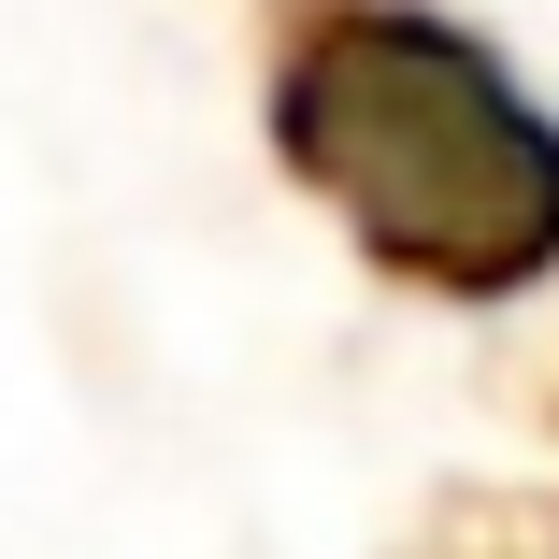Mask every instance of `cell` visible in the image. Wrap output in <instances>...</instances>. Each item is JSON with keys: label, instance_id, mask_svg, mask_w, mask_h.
Segmentation results:
<instances>
[{"label": "cell", "instance_id": "obj_1", "mask_svg": "<svg viewBox=\"0 0 559 559\" xmlns=\"http://www.w3.org/2000/svg\"><path fill=\"white\" fill-rule=\"evenodd\" d=\"M287 144L359 201V230L444 287H531L559 259V130L416 15H359L287 72Z\"/></svg>", "mask_w": 559, "mask_h": 559}]
</instances>
